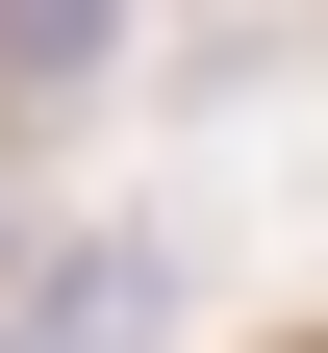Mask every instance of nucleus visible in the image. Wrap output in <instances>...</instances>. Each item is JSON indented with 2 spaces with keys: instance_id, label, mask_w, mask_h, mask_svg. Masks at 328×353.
I'll list each match as a JSON object with an SVG mask.
<instances>
[{
  "instance_id": "obj_1",
  "label": "nucleus",
  "mask_w": 328,
  "mask_h": 353,
  "mask_svg": "<svg viewBox=\"0 0 328 353\" xmlns=\"http://www.w3.org/2000/svg\"><path fill=\"white\" fill-rule=\"evenodd\" d=\"M177 328V252H51V303H26V353H152Z\"/></svg>"
}]
</instances>
